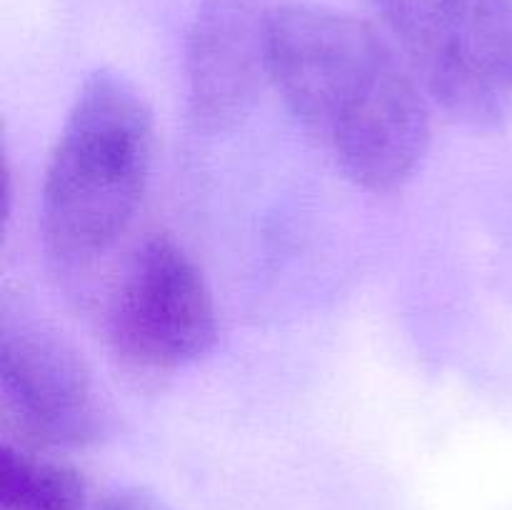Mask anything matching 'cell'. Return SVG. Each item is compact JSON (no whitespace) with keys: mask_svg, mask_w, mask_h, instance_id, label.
I'll list each match as a JSON object with an SVG mask.
<instances>
[{"mask_svg":"<svg viewBox=\"0 0 512 510\" xmlns=\"http://www.w3.org/2000/svg\"><path fill=\"white\" fill-rule=\"evenodd\" d=\"M268 80L300 128L353 185L385 195L430 148V98L388 30L330 5L270 10Z\"/></svg>","mask_w":512,"mask_h":510,"instance_id":"obj_1","label":"cell"},{"mask_svg":"<svg viewBox=\"0 0 512 510\" xmlns=\"http://www.w3.org/2000/svg\"><path fill=\"white\" fill-rule=\"evenodd\" d=\"M155 155L148 100L125 75L98 70L78 88L40 190L50 263L85 273L120 243L145 198Z\"/></svg>","mask_w":512,"mask_h":510,"instance_id":"obj_2","label":"cell"},{"mask_svg":"<svg viewBox=\"0 0 512 510\" xmlns=\"http://www.w3.org/2000/svg\"><path fill=\"white\" fill-rule=\"evenodd\" d=\"M105 343L140 378H168L213 350L218 308L193 255L168 233H150L120 265L105 298Z\"/></svg>","mask_w":512,"mask_h":510,"instance_id":"obj_3","label":"cell"},{"mask_svg":"<svg viewBox=\"0 0 512 510\" xmlns=\"http://www.w3.org/2000/svg\"><path fill=\"white\" fill-rule=\"evenodd\" d=\"M0 408L35 450L93 448L115 433V410L83 353L13 295L0 308Z\"/></svg>","mask_w":512,"mask_h":510,"instance_id":"obj_4","label":"cell"},{"mask_svg":"<svg viewBox=\"0 0 512 510\" xmlns=\"http://www.w3.org/2000/svg\"><path fill=\"white\" fill-rule=\"evenodd\" d=\"M383 28L450 120L493 130L508 110L498 0H373Z\"/></svg>","mask_w":512,"mask_h":510,"instance_id":"obj_5","label":"cell"},{"mask_svg":"<svg viewBox=\"0 0 512 510\" xmlns=\"http://www.w3.org/2000/svg\"><path fill=\"white\" fill-rule=\"evenodd\" d=\"M270 0H200L185 40V88L193 123L228 133L253 110L268 80Z\"/></svg>","mask_w":512,"mask_h":510,"instance_id":"obj_6","label":"cell"},{"mask_svg":"<svg viewBox=\"0 0 512 510\" xmlns=\"http://www.w3.org/2000/svg\"><path fill=\"white\" fill-rule=\"evenodd\" d=\"M0 510H88V483L28 445H0Z\"/></svg>","mask_w":512,"mask_h":510,"instance_id":"obj_7","label":"cell"},{"mask_svg":"<svg viewBox=\"0 0 512 510\" xmlns=\"http://www.w3.org/2000/svg\"><path fill=\"white\" fill-rule=\"evenodd\" d=\"M95 510H173L148 488H120L105 495Z\"/></svg>","mask_w":512,"mask_h":510,"instance_id":"obj_8","label":"cell"},{"mask_svg":"<svg viewBox=\"0 0 512 510\" xmlns=\"http://www.w3.org/2000/svg\"><path fill=\"white\" fill-rule=\"evenodd\" d=\"M498 20H500V45H503V68L505 80L512 93V0H498Z\"/></svg>","mask_w":512,"mask_h":510,"instance_id":"obj_9","label":"cell"}]
</instances>
